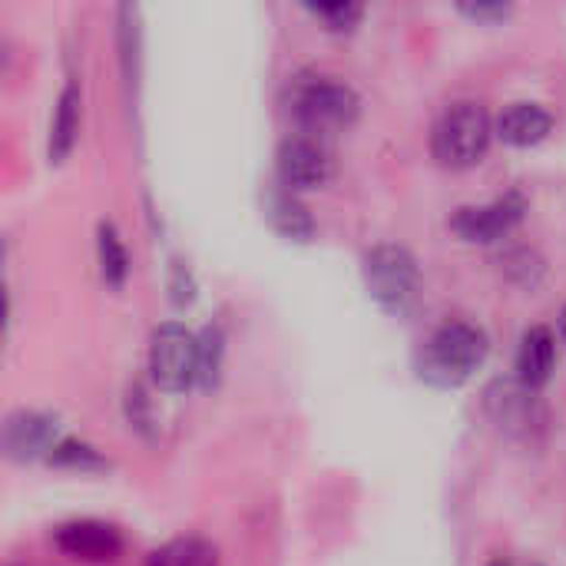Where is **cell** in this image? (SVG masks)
<instances>
[{
  "label": "cell",
  "mask_w": 566,
  "mask_h": 566,
  "mask_svg": "<svg viewBox=\"0 0 566 566\" xmlns=\"http://www.w3.org/2000/svg\"><path fill=\"white\" fill-rule=\"evenodd\" d=\"M491 338L474 322H444L438 325L415 355V371L424 385L451 391L474 378V371L488 361Z\"/></svg>",
  "instance_id": "obj_1"
},
{
  "label": "cell",
  "mask_w": 566,
  "mask_h": 566,
  "mask_svg": "<svg viewBox=\"0 0 566 566\" xmlns=\"http://www.w3.org/2000/svg\"><path fill=\"white\" fill-rule=\"evenodd\" d=\"M289 113L302 123V133H328L345 129L361 113V96L352 90V83L332 76V73H295L285 90Z\"/></svg>",
  "instance_id": "obj_2"
},
{
  "label": "cell",
  "mask_w": 566,
  "mask_h": 566,
  "mask_svg": "<svg viewBox=\"0 0 566 566\" xmlns=\"http://www.w3.org/2000/svg\"><path fill=\"white\" fill-rule=\"evenodd\" d=\"M494 136L497 133H494L491 113L474 99H461V103H451L434 119L431 153L448 169H471L488 156Z\"/></svg>",
  "instance_id": "obj_3"
},
{
  "label": "cell",
  "mask_w": 566,
  "mask_h": 566,
  "mask_svg": "<svg viewBox=\"0 0 566 566\" xmlns=\"http://www.w3.org/2000/svg\"><path fill=\"white\" fill-rule=\"evenodd\" d=\"M361 279L375 305L388 315H408L421 298V265L411 249L398 242H381L365 252Z\"/></svg>",
  "instance_id": "obj_4"
},
{
  "label": "cell",
  "mask_w": 566,
  "mask_h": 566,
  "mask_svg": "<svg viewBox=\"0 0 566 566\" xmlns=\"http://www.w3.org/2000/svg\"><path fill=\"white\" fill-rule=\"evenodd\" d=\"M149 378L159 391L179 395L199 381V338L179 325L166 322L149 338Z\"/></svg>",
  "instance_id": "obj_5"
},
{
  "label": "cell",
  "mask_w": 566,
  "mask_h": 566,
  "mask_svg": "<svg viewBox=\"0 0 566 566\" xmlns=\"http://www.w3.org/2000/svg\"><path fill=\"white\" fill-rule=\"evenodd\" d=\"M275 169H279V182L298 192V189L325 186L335 172V159L332 149L315 133H292L275 149Z\"/></svg>",
  "instance_id": "obj_6"
},
{
  "label": "cell",
  "mask_w": 566,
  "mask_h": 566,
  "mask_svg": "<svg viewBox=\"0 0 566 566\" xmlns=\"http://www.w3.org/2000/svg\"><path fill=\"white\" fill-rule=\"evenodd\" d=\"M527 216V196L524 192H504L491 202L481 206H461L451 216V229L464 239V242H478V245H491L507 239Z\"/></svg>",
  "instance_id": "obj_7"
},
{
  "label": "cell",
  "mask_w": 566,
  "mask_h": 566,
  "mask_svg": "<svg viewBox=\"0 0 566 566\" xmlns=\"http://www.w3.org/2000/svg\"><path fill=\"white\" fill-rule=\"evenodd\" d=\"M484 411L491 415V421L517 438H531L537 428L547 424V411L541 405V395L527 385H521L517 378L507 381H494L484 391Z\"/></svg>",
  "instance_id": "obj_8"
},
{
  "label": "cell",
  "mask_w": 566,
  "mask_h": 566,
  "mask_svg": "<svg viewBox=\"0 0 566 566\" xmlns=\"http://www.w3.org/2000/svg\"><path fill=\"white\" fill-rule=\"evenodd\" d=\"M53 544L60 554L86 564H106L123 554V534L103 521H70L53 531Z\"/></svg>",
  "instance_id": "obj_9"
},
{
  "label": "cell",
  "mask_w": 566,
  "mask_h": 566,
  "mask_svg": "<svg viewBox=\"0 0 566 566\" xmlns=\"http://www.w3.org/2000/svg\"><path fill=\"white\" fill-rule=\"evenodd\" d=\"M60 428L50 415L40 411H13L3 424V451L10 461H33L50 458V451L60 444Z\"/></svg>",
  "instance_id": "obj_10"
},
{
  "label": "cell",
  "mask_w": 566,
  "mask_h": 566,
  "mask_svg": "<svg viewBox=\"0 0 566 566\" xmlns=\"http://www.w3.org/2000/svg\"><path fill=\"white\" fill-rule=\"evenodd\" d=\"M557 368V338L547 325H534L521 335L517 358H514V378L534 391H541Z\"/></svg>",
  "instance_id": "obj_11"
},
{
  "label": "cell",
  "mask_w": 566,
  "mask_h": 566,
  "mask_svg": "<svg viewBox=\"0 0 566 566\" xmlns=\"http://www.w3.org/2000/svg\"><path fill=\"white\" fill-rule=\"evenodd\" d=\"M551 129H554V116L541 103H514L494 123V133L507 146H517V149H527V146L544 143L551 136Z\"/></svg>",
  "instance_id": "obj_12"
},
{
  "label": "cell",
  "mask_w": 566,
  "mask_h": 566,
  "mask_svg": "<svg viewBox=\"0 0 566 566\" xmlns=\"http://www.w3.org/2000/svg\"><path fill=\"white\" fill-rule=\"evenodd\" d=\"M265 216H269L272 229H275L279 235L292 239V242H308V239L315 235V219H312V212H308L305 202H302L292 189H285L282 182L269 192Z\"/></svg>",
  "instance_id": "obj_13"
},
{
  "label": "cell",
  "mask_w": 566,
  "mask_h": 566,
  "mask_svg": "<svg viewBox=\"0 0 566 566\" xmlns=\"http://www.w3.org/2000/svg\"><path fill=\"white\" fill-rule=\"evenodd\" d=\"M76 133H80V86L66 83L56 96L53 106V123H50V163H63L73 146H76Z\"/></svg>",
  "instance_id": "obj_14"
},
{
  "label": "cell",
  "mask_w": 566,
  "mask_h": 566,
  "mask_svg": "<svg viewBox=\"0 0 566 566\" xmlns=\"http://www.w3.org/2000/svg\"><path fill=\"white\" fill-rule=\"evenodd\" d=\"M143 566H219V551L202 537H176L156 547Z\"/></svg>",
  "instance_id": "obj_15"
},
{
  "label": "cell",
  "mask_w": 566,
  "mask_h": 566,
  "mask_svg": "<svg viewBox=\"0 0 566 566\" xmlns=\"http://www.w3.org/2000/svg\"><path fill=\"white\" fill-rule=\"evenodd\" d=\"M96 252H99V272L109 289H123L129 279V252L123 245V235L113 222H99L96 229Z\"/></svg>",
  "instance_id": "obj_16"
},
{
  "label": "cell",
  "mask_w": 566,
  "mask_h": 566,
  "mask_svg": "<svg viewBox=\"0 0 566 566\" xmlns=\"http://www.w3.org/2000/svg\"><path fill=\"white\" fill-rule=\"evenodd\" d=\"M46 461L56 464V468H73V471H103V468H109L106 458H103L93 444L76 441V438H63V441L50 451Z\"/></svg>",
  "instance_id": "obj_17"
},
{
  "label": "cell",
  "mask_w": 566,
  "mask_h": 566,
  "mask_svg": "<svg viewBox=\"0 0 566 566\" xmlns=\"http://www.w3.org/2000/svg\"><path fill=\"white\" fill-rule=\"evenodd\" d=\"M305 10L315 20H322L325 30H332V33H348L365 17V7L361 3H345V0H335V3H305Z\"/></svg>",
  "instance_id": "obj_18"
},
{
  "label": "cell",
  "mask_w": 566,
  "mask_h": 566,
  "mask_svg": "<svg viewBox=\"0 0 566 566\" xmlns=\"http://www.w3.org/2000/svg\"><path fill=\"white\" fill-rule=\"evenodd\" d=\"M219 361H222V332L206 328V335L199 338V381L202 385H209L219 375Z\"/></svg>",
  "instance_id": "obj_19"
},
{
  "label": "cell",
  "mask_w": 566,
  "mask_h": 566,
  "mask_svg": "<svg viewBox=\"0 0 566 566\" xmlns=\"http://www.w3.org/2000/svg\"><path fill=\"white\" fill-rule=\"evenodd\" d=\"M458 10H461L464 17L478 20V23H501V20H507V17L514 13V7H511V3H501V0H478V3H461Z\"/></svg>",
  "instance_id": "obj_20"
},
{
  "label": "cell",
  "mask_w": 566,
  "mask_h": 566,
  "mask_svg": "<svg viewBox=\"0 0 566 566\" xmlns=\"http://www.w3.org/2000/svg\"><path fill=\"white\" fill-rule=\"evenodd\" d=\"M557 325H560V338L566 342V305H564V312H560V318H557Z\"/></svg>",
  "instance_id": "obj_21"
}]
</instances>
